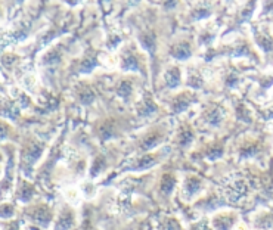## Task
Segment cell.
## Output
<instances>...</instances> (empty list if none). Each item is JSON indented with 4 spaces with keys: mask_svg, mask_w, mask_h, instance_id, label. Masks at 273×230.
<instances>
[{
    "mask_svg": "<svg viewBox=\"0 0 273 230\" xmlns=\"http://www.w3.org/2000/svg\"><path fill=\"white\" fill-rule=\"evenodd\" d=\"M234 223H235V219L229 214H220L213 220V225L217 230H231Z\"/></svg>",
    "mask_w": 273,
    "mask_h": 230,
    "instance_id": "obj_1",
    "label": "cell"
},
{
    "mask_svg": "<svg viewBox=\"0 0 273 230\" xmlns=\"http://www.w3.org/2000/svg\"><path fill=\"white\" fill-rule=\"evenodd\" d=\"M204 118L207 124L217 127V126H220V123H222V120H223V112H222L219 108H211L210 111L205 112Z\"/></svg>",
    "mask_w": 273,
    "mask_h": 230,
    "instance_id": "obj_2",
    "label": "cell"
},
{
    "mask_svg": "<svg viewBox=\"0 0 273 230\" xmlns=\"http://www.w3.org/2000/svg\"><path fill=\"white\" fill-rule=\"evenodd\" d=\"M201 189V180L197 177H189L185 183V194L188 198H192Z\"/></svg>",
    "mask_w": 273,
    "mask_h": 230,
    "instance_id": "obj_3",
    "label": "cell"
},
{
    "mask_svg": "<svg viewBox=\"0 0 273 230\" xmlns=\"http://www.w3.org/2000/svg\"><path fill=\"white\" fill-rule=\"evenodd\" d=\"M137 109H139V115L140 117H148V115H151V114H154L157 111V106L152 102V99L149 98V96H146L142 100V103L139 105Z\"/></svg>",
    "mask_w": 273,
    "mask_h": 230,
    "instance_id": "obj_4",
    "label": "cell"
},
{
    "mask_svg": "<svg viewBox=\"0 0 273 230\" xmlns=\"http://www.w3.org/2000/svg\"><path fill=\"white\" fill-rule=\"evenodd\" d=\"M166 83L171 89L179 86V83H180V69L179 68L171 66L170 69L166 71Z\"/></svg>",
    "mask_w": 273,
    "mask_h": 230,
    "instance_id": "obj_5",
    "label": "cell"
},
{
    "mask_svg": "<svg viewBox=\"0 0 273 230\" xmlns=\"http://www.w3.org/2000/svg\"><path fill=\"white\" fill-rule=\"evenodd\" d=\"M171 55H173L176 59H179V61H185V59H188V58L192 55V52H191V47H189L186 43H180L179 46H176V47L171 50Z\"/></svg>",
    "mask_w": 273,
    "mask_h": 230,
    "instance_id": "obj_6",
    "label": "cell"
},
{
    "mask_svg": "<svg viewBox=\"0 0 273 230\" xmlns=\"http://www.w3.org/2000/svg\"><path fill=\"white\" fill-rule=\"evenodd\" d=\"M41 152H43V146H41V145H37V143L31 145V146H30V149L27 151L25 157H24L25 163H27L28 165L34 164L35 161L40 158V154H41Z\"/></svg>",
    "mask_w": 273,
    "mask_h": 230,
    "instance_id": "obj_7",
    "label": "cell"
},
{
    "mask_svg": "<svg viewBox=\"0 0 273 230\" xmlns=\"http://www.w3.org/2000/svg\"><path fill=\"white\" fill-rule=\"evenodd\" d=\"M74 225V216L71 211H64L56 223V230H68Z\"/></svg>",
    "mask_w": 273,
    "mask_h": 230,
    "instance_id": "obj_8",
    "label": "cell"
},
{
    "mask_svg": "<svg viewBox=\"0 0 273 230\" xmlns=\"http://www.w3.org/2000/svg\"><path fill=\"white\" fill-rule=\"evenodd\" d=\"M121 66L126 71H137L139 69V61H137V58L135 55L129 53V55L123 56V64H121Z\"/></svg>",
    "mask_w": 273,
    "mask_h": 230,
    "instance_id": "obj_9",
    "label": "cell"
},
{
    "mask_svg": "<svg viewBox=\"0 0 273 230\" xmlns=\"http://www.w3.org/2000/svg\"><path fill=\"white\" fill-rule=\"evenodd\" d=\"M257 35V41H259V44H260V47L265 50V52H271L273 50V40L271 35H268V34H256Z\"/></svg>",
    "mask_w": 273,
    "mask_h": 230,
    "instance_id": "obj_10",
    "label": "cell"
},
{
    "mask_svg": "<svg viewBox=\"0 0 273 230\" xmlns=\"http://www.w3.org/2000/svg\"><path fill=\"white\" fill-rule=\"evenodd\" d=\"M140 43L142 46L148 50V52H154L155 50V35L154 34H143L140 37Z\"/></svg>",
    "mask_w": 273,
    "mask_h": 230,
    "instance_id": "obj_11",
    "label": "cell"
},
{
    "mask_svg": "<svg viewBox=\"0 0 273 230\" xmlns=\"http://www.w3.org/2000/svg\"><path fill=\"white\" fill-rule=\"evenodd\" d=\"M191 103V99L188 98V95H180L179 98H176L174 103H173V108L176 112H182L188 108V105Z\"/></svg>",
    "mask_w": 273,
    "mask_h": 230,
    "instance_id": "obj_12",
    "label": "cell"
},
{
    "mask_svg": "<svg viewBox=\"0 0 273 230\" xmlns=\"http://www.w3.org/2000/svg\"><path fill=\"white\" fill-rule=\"evenodd\" d=\"M34 219L37 223H40V225L46 226V225L50 222V213H49L46 208H38V210L35 211Z\"/></svg>",
    "mask_w": 273,
    "mask_h": 230,
    "instance_id": "obj_13",
    "label": "cell"
},
{
    "mask_svg": "<svg viewBox=\"0 0 273 230\" xmlns=\"http://www.w3.org/2000/svg\"><path fill=\"white\" fill-rule=\"evenodd\" d=\"M174 185H176L174 177L170 176V174H167V176H164V177H163V180H161V191H163L164 194H167V195H169L171 191H173Z\"/></svg>",
    "mask_w": 273,
    "mask_h": 230,
    "instance_id": "obj_14",
    "label": "cell"
},
{
    "mask_svg": "<svg viewBox=\"0 0 273 230\" xmlns=\"http://www.w3.org/2000/svg\"><path fill=\"white\" fill-rule=\"evenodd\" d=\"M157 163V160L154 158V157H151V155H143V158H140L139 160V163L136 164V170H142V168H149V167H152V165Z\"/></svg>",
    "mask_w": 273,
    "mask_h": 230,
    "instance_id": "obj_15",
    "label": "cell"
},
{
    "mask_svg": "<svg viewBox=\"0 0 273 230\" xmlns=\"http://www.w3.org/2000/svg\"><path fill=\"white\" fill-rule=\"evenodd\" d=\"M158 140H160V134H151V136H148V137L143 140V143H142V149L148 151V149L154 148V146L157 145Z\"/></svg>",
    "mask_w": 273,
    "mask_h": 230,
    "instance_id": "obj_16",
    "label": "cell"
},
{
    "mask_svg": "<svg viewBox=\"0 0 273 230\" xmlns=\"http://www.w3.org/2000/svg\"><path fill=\"white\" fill-rule=\"evenodd\" d=\"M98 65V61H96V58H86L84 61H83V64H81V68H80V71L81 72H90L95 66Z\"/></svg>",
    "mask_w": 273,
    "mask_h": 230,
    "instance_id": "obj_17",
    "label": "cell"
},
{
    "mask_svg": "<svg viewBox=\"0 0 273 230\" xmlns=\"http://www.w3.org/2000/svg\"><path fill=\"white\" fill-rule=\"evenodd\" d=\"M132 93V84L129 81H123L118 87V96H121L123 99H127Z\"/></svg>",
    "mask_w": 273,
    "mask_h": 230,
    "instance_id": "obj_18",
    "label": "cell"
},
{
    "mask_svg": "<svg viewBox=\"0 0 273 230\" xmlns=\"http://www.w3.org/2000/svg\"><path fill=\"white\" fill-rule=\"evenodd\" d=\"M93 99H95V93L90 90V89H84L81 93H80V100H81V103H84V105H89V103H92L93 102Z\"/></svg>",
    "mask_w": 273,
    "mask_h": 230,
    "instance_id": "obj_19",
    "label": "cell"
},
{
    "mask_svg": "<svg viewBox=\"0 0 273 230\" xmlns=\"http://www.w3.org/2000/svg\"><path fill=\"white\" fill-rule=\"evenodd\" d=\"M103 167H105V158H103V157H99V158L93 163V167H92V171H90L92 177L98 176V174L103 170Z\"/></svg>",
    "mask_w": 273,
    "mask_h": 230,
    "instance_id": "obj_20",
    "label": "cell"
},
{
    "mask_svg": "<svg viewBox=\"0 0 273 230\" xmlns=\"http://www.w3.org/2000/svg\"><path fill=\"white\" fill-rule=\"evenodd\" d=\"M194 139V134L191 130H185V132L180 134V143L185 146V145H189Z\"/></svg>",
    "mask_w": 273,
    "mask_h": 230,
    "instance_id": "obj_21",
    "label": "cell"
},
{
    "mask_svg": "<svg viewBox=\"0 0 273 230\" xmlns=\"http://www.w3.org/2000/svg\"><path fill=\"white\" fill-rule=\"evenodd\" d=\"M59 61V53L58 52H50V53H47V56L44 58V62L46 64H55V62H58Z\"/></svg>",
    "mask_w": 273,
    "mask_h": 230,
    "instance_id": "obj_22",
    "label": "cell"
},
{
    "mask_svg": "<svg viewBox=\"0 0 273 230\" xmlns=\"http://www.w3.org/2000/svg\"><path fill=\"white\" fill-rule=\"evenodd\" d=\"M222 154H223V149L220 148V146H217V148H214V149H211L210 152H208V160H217L219 157H222Z\"/></svg>",
    "mask_w": 273,
    "mask_h": 230,
    "instance_id": "obj_23",
    "label": "cell"
},
{
    "mask_svg": "<svg viewBox=\"0 0 273 230\" xmlns=\"http://www.w3.org/2000/svg\"><path fill=\"white\" fill-rule=\"evenodd\" d=\"M164 230H182V229H180V225H179L176 220L169 219V220L166 222V225H164Z\"/></svg>",
    "mask_w": 273,
    "mask_h": 230,
    "instance_id": "obj_24",
    "label": "cell"
},
{
    "mask_svg": "<svg viewBox=\"0 0 273 230\" xmlns=\"http://www.w3.org/2000/svg\"><path fill=\"white\" fill-rule=\"evenodd\" d=\"M194 13H197V15L194 16L195 19H201V18H207V16L210 15V9H208V7H205V6H204V7H200L198 10H195Z\"/></svg>",
    "mask_w": 273,
    "mask_h": 230,
    "instance_id": "obj_25",
    "label": "cell"
},
{
    "mask_svg": "<svg viewBox=\"0 0 273 230\" xmlns=\"http://www.w3.org/2000/svg\"><path fill=\"white\" fill-rule=\"evenodd\" d=\"M101 136H102V139H109L111 136H112V127L111 126H108V124H105L102 129H101Z\"/></svg>",
    "mask_w": 273,
    "mask_h": 230,
    "instance_id": "obj_26",
    "label": "cell"
},
{
    "mask_svg": "<svg viewBox=\"0 0 273 230\" xmlns=\"http://www.w3.org/2000/svg\"><path fill=\"white\" fill-rule=\"evenodd\" d=\"M31 197H33V189H31V188H24V189L21 191L19 198H21L22 201H28Z\"/></svg>",
    "mask_w": 273,
    "mask_h": 230,
    "instance_id": "obj_27",
    "label": "cell"
},
{
    "mask_svg": "<svg viewBox=\"0 0 273 230\" xmlns=\"http://www.w3.org/2000/svg\"><path fill=\"white\" fill-rule=\"evenodd\" d=\"M120 41H121V37H118V35H111V37L108 38V46H109L111 49H114Z\"/></svg>",
    "mask_w": 273,
    "mask_h": 230,
    "instance_id": "obj_28",
    "label": "cell"
},
{
    "mask_svg": "<svg viewBox=\"0 0 273 230\" xmlns=\"http://www.w3.org/2000/svg\"><path fill=\"white\" fill-rule=\"evenodd\" d=\"M191 230H211V229L208 228L207 222H200V223H195V225H192Z\"/></svg>",
    "mask_w": 273,
    "mask_h": 230,
    "instance_id": "obj_29",
    "label": "cell"
},
{
    "mask_svg": "<svg viewBox=\"0 0 273 230\" xmlns=\"http://www.w3.org/2000/svg\"><path fill=\"white\" fill-rule=\"evenodd\" d=\"M237 83H238V77H237L235 74H231L229 78H228V86H229V87H234Z\"/></svg>",
    "mask_w": 273,
    "mask_h": 230,
    "instance_id": "obj_30",
    "label": "cell"
},
{
    "mask_svg": "<svg viewBox=\"0 0 273 230\" xmlns=\"http://www.w3.org/2000/svg\"><path fill=\"white\" fill-rule=\"evenodd\" d=\"M6 137V129L0 124V139H4Z\"/></svg>",
    "mask_w": 273,
    "mask_h": 230,
    "instance_id": "obj_31",
    "label": "cell"
},
{
    "mask_svg": "<svg viewBox=\"0 0 273 230\" xmlns=\"http://www.w3.org/2000/svg\"><path fill=\"white\" fill-rule=\"evenodd\" d=\"M268 117H269V118H273V106H272V108H269V112H268Z\"/></svg>",
    "mask_w": 273,
    "mask_h": 230,
    "instance_id": "obj_32",
    "label": "cell"
}]
</instances>
